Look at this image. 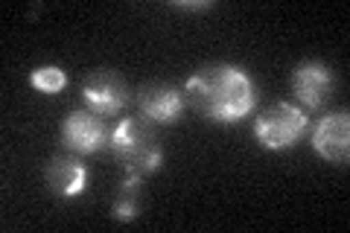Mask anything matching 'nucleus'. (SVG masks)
Masks as SVG:
<instances>
[{"label": "nucleus", "mask_w": 350, "mask_h": 233, "mask_svg": "<svg viewBox=\"0 0 350 233\" xmlns=\"http://www.w3.org/2000/svg\"><path fill=\"white\" fill-rule=\"evenodd\" d=\"M292 96L298 99V105L310 114V111H321L327 105V99L333 96L336 76L330 70V64L321 59H304L301 64H295V70L289 76Z\"/></svg>", "instance_id": "obj_7"}, {"label": "nucleus", "mask_w": 350, "mask_h": 233, "mask_svg": "<svg viewBox=\"0 0 350 233\" xmlns=\"http://www.w3.org/2000/svg\"><path fill=\"white\" fill-rule=\"evenodd\" d=\"M82 99H85V108L94 111L96 117L103 120H111L120 117L126 111V105L131 102V91L126 79L111 68H100V70H91L82 82Z\"/></svg>", "instance_id": "obj_5"}, {"label": "nucleus", "mask_w": 350, "mask_h": 233, "mask_svg": "<svg viewBox=\"0 0 350 233\" xmlns=\"http://www.w3.org/2000/svg\"><path fill=\"white\" fill-rule=\"evenodd\" d=\"M111 216L117 221H135L140 216V181L126 175V181L120 184V190L111 202Z\"/></svg>", "instance_id": "obj_10"}, {"label": "nucleus", "mask_w": 350, "mask_h": 233, "mask_svg": "<svg viewBox=\"0 0 350 233\" xmlns=\"http://www.w3.org/2000/svg\"><path fill=\"white\" fill-rule=\"evenodd\" d=\"M108 137H111V128L105 126V120L88 108H73L62 120V131H59L62 149L79 154V158H91V154L108 149Z\"/></svg>", "instance_id": "obj_4"}, {"label": "nucleus", "mask_w": 350, "mask_h": 233, "mask_svg": "<svg viewBox=\"0 0 350 233\" xmlns=\"http://www.w3.org/2000/svg\"><path fill=\"white\" fill-rule=\"evenodd\" d=\"M310 131V114L289 99L271 102L254 117V137L266 152H286Z\"/></svg>", "instance_id": "obj_3"}, {"label": "nucleus", "mask_w": 350, "mask_h": 233, "mask_svg": "<svg viewBox=\"0 0 350 233\" xmlns=\"http://www.w3.org/2000/svg\"><path fill=\"white\" fill-rule=\"evenodd\" d=\"M312 152L327 163L345 166L350 158V114L342 111H330L324 114L312 128Z\"/></svg>", "instance_id": "obj_8"}, {"label": "nucleus", "mask_w": 350, "mask_h": 233, "mask_svg": "<svg viewBox=\"0 0 350 233\" xmlns=\"http://www.w3.org/2000/svg\"><path fill=\"white\" fill-rule=\"evenodd\" d=\"M108 152L126 169V175L144 181L146 175H155L163 166V143L158 137V126L146 117H123L111 128L108 137Z\"/></svg>", "instance_id": "obj_2"}, {"label": "nucleus", "mask_w": 350, "mask_h": 233, "mask_svg": "<svg viewBox=\"0 0 350 233\" xmlns=\"http://www.w3.org/2000/svg\"><path fill=\"white\" fill-rule=\"evenodd\" d=\"M175 9H187V12H202V9H213L211 0H204V3H181V0H172Z\"/></svg>", "instance_id": "obj_12"}, {"label": "nucleus", "mask_w": 350, "mask_h": 233, "mask_svg": "<svg viewBox=\"0 0 350 233\" xmlns=\"http://www.w3.org/2000/svg\"><path fill=\"white\" fill-rule=\"evenodd\" d=\"M184 94H187V105L207 123L234 126L254 114L260 87L245 68L231 61H213L202 64L184 82Z\"/></svg>", "instance_id": "obj_1"}, {"label": "nucleus", "mask_w": 350, "mask_h": 233, "mask_svg": "<svg viewBox=\"0 0 350 233\" xmlns=\"http://www.w3.org/2000/svg\"><path fill=\"white\" fill-rule=\"evenodd\" d=\"M137 114L155 126H175L187 111V94L172 82H146L135 94Z\"/></svg>", "instance_id": "obj_6"}, {"label": "nucleus", "mask_w": 350, "mask_h": 233, "mask_svg": "<svg viewBox=\"0 0 350 233\" xmlns=\"http://www.w3.org/2000/svg\"><path fill=\"white\" fill-rule=\"evenodd\" d=\"M44 181H47L50 193L62 198V202H73V198H79L85 190H88V181H91V175H88V166L82 163L79 154H56V158H50L47 169H44Z\"/></svg>", "instance_id": "obj_9"}, {"label": "nucleus", "mask_w": 350, "mask_h": 233, "mask_svg": "<svg viewBox=\"0 0 350 233\" xmlns=\"http://www.w3.org/2000/svg\"><path fill=\"white\" fill-rule=\"evenodd\" d=\"M29 85L36 87L38 94L53 96V94H59L68 87V73H64L59 64H41V68H36L29 73Z\"/></svg>", "instance_id": "obj_11"}]
</instances>
